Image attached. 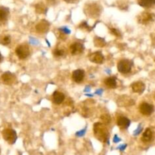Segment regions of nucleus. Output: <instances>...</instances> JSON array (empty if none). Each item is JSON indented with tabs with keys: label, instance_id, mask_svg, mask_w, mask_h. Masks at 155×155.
<instances>
[{
	"label": "nucleus",
	"instance_id": "obj_14",
	"mask_svg": "<svg viewBox=\"0 0 155 155\" xmlns=\"http://www.w3.org/2000/svg\"><path fill=\"white\" fill-rule=\"evenodd\" d=\"M132 89L134 92H135V93L141 94L144 91V89H145V85H144V83H142V82L141 81L135 82L134 83H132Z\"/></svg>",
	"mask_w": 155,
	"mask_h": 155
},
{
	"label": "nucleus",
	"instance_id": "obj_25",
	"mask_svg": "<svg viewBox=\"0 0 155 155\" xmlns=\"http://www.w3.org/2000/svg\"><path fill=\"white\" fill-rule=\"evenodd\" d=\"M55 56L56 57H61V56H63L64 54H65V51L62 49H56L53 52Z\"/></svg>",
	"mask_w": 155,
	"mask_h": 155
},
{
	"label": "nucleus",
	"instance_id": "obj_31",
	"mask_svg": "<svg viewBox=\"0 0 155 155\" xmlns=\"http://www.w3.org/2000/svg\"><path fill=\"white\" fill-rule=\"evenodd\" d=\"M30 42L31 44H33V45H37V44H39V42H38L37 39H33V38H30Z\"/></svg>",
	"mask_w": 155,
	"mask_h": 155
},
{
	"label": "nucleus",
	"instance_id": "obj_18",
	"mask_svg": "<svg viewBox=\"0 0 155 155\" xmlns=\"http://www.w3.org/2000/svg\"><path fill=\"white\" fill-rule=\"evenodd\" d=\"M104 83L107 87L110 88V89H115L117 85L116 78H115V77H107L104 80Z\"/></svg>",
	"mask_w": 155,
	"mask_h": 155
},
{
	"label": "nucleus",
	"instance_id": "obj_1",
	"mask_svg": "<svg viewBox=\"0 0 155 155\" xmlns=\"http://www.w3.org/2000/svg\"><path fill=\"white\" fill-rule=\"evenodd\" d=\"M94 136L102 142L109 144V131L106 124L103 123H97L94 125Z\"/></svg>",
	"mask_w": 155,
	"mask_h": 155
},
{
	"label": "nucleus",
	"instance_id": "obj_8",
	"mask_svg": "<svg viewBox=\"0 0 155 155\" xmlns=\"http://www.w3.org/2000/svg\"><path fill=\"white\" fill-rule=\"evenodd\" d=\"M84 50V47L83 44H81V42H74L70 45V52L73 55L81 54Z\"/></svg>",
	"mask_w": 155,
	"mask_h": 155
},
{
	"label": "nucleus",
	"instance_id": "obj_37",
	"mask_svg": "<svg viewBox=\"0 0 155 155\" xmlns=\"http://www.w3.org/2000/svg\"><path fill=\"white\" fill-rule=\"evenodd\" d=\"M2 54H0V62L2 61Z\"/></svg>",
	"mask_w": 155,
	"mask_h": 155
},
{
	"label": "nucleus",
	"instance_id": "obj_33",
	"mask_svg": "<svg viewBox=\"0 0 155 155\" xmlns=\"http://www.w3.org/2000/svg\"><path fill=\"white\" fill-rule=\"evenodd\" d=\"M127 147V145H120V146L118 147V149H119L120 151H122L126 149V148Z\"/></svg>",
	"mask_w": 155,
	"mask_h": 155
},
{
	"label": "nucleus",
	"instance_id": "obj_20",
	"mask_svg": "<svg viewBox=\"0 0 155 155\" xmlns=\"http://www.w3.org/2000/svg\"><path fill=\"white\" fill-rule=\"evenodd\" d=\"M9 9L5 7H0V23L6 21L9 16Z\"/></svg>",
	"mask_w": 155,
	"mask_h": 155
},
{
	"label": "nucleus",
	"instance_id": "obj_17",
	"mask_svg": "<svg viewBox=\"0 0 155 155\" xmlns=\"http://www.w3.org/2000/svg\"><path fill=\"white\" fill-rule=\"evenodd\" d=\"M152 138H153V132H152V130L149 128L146 129L145 131L143 133L142 137H141L142 142L147 143V142H150L152 140Z\"/></svg>",
	"mask_w": 155,
	"mask_h": 155
},
{
	"label": "nucleus",
	"instance_id": "obj_34",
	"mask_svg": "<svg viewBox=\"0 0 155 155\" xmlns=\"http://www.w3.org/2000/svg\"><path fill=\"white\" fill-rule=\"evenodd\" d=\"M102 92H103V89H99V90L96 91V92H95V94H97V95H101V94H102Z\"/></svg>",
	"mask_w": 155,
	"mask_h": 155
},
{
	"label": "nucleus",
	"instance_id": "obj_5",
	"mask_svg": "<svg viewBox=\"0 0 155 155\" xmlns=\"http://www.w3.org/2000/svg\"><path fill=\"white\" fill-rule=\"evenodd\" d=\"M132 63L129 60L126 59H122V60L119 61L117 64V68H118L119 72L121 74H128L131 71L132 69Z\"/></svg>",
	"mask_w": 155,
	"mask_h": 155
},
{
	"label": "nucleus",
	"instance_id": "obj_27",
	"mask_svg": "<svg viewBox=\"0 0 155 155\" xmlns=\"http://www.w3.org/2000/svg\"><path fill=\"white\" fill-rule=\"evenodd\" d=\"M59 31L62 32V33H64L65 35H68L71 33V30H69V29L68 28V27H61V28L59 29Z\"/></svg>",
	"mask_w": 155,
	"mask_h": 155
},
{
	"label": "nucleus",
	"instance_id": "obj_15",
	"mask_svg": "<svg viewBox=\"0 0 155 155\" xmlns=\"http://www.w3.org/2000/svg\"><path fill=\"white\" fill-rule=\"evenodd\" d=\"M65 100V95L62 92L56 91L53 94V101L56 104H60Z\"/></svg>",
	"mask_w": 155,
	"mask_h": 155
},
{
	"label": "nucleus",
	"instance_id": "obj_19",
	"mask_svg": "<svg viewBox=\"0 0 155 155\" xmlns=\"http://www.w3.org/2000/svg\"><path fill=\"white\" fill-rule=\"evenodd\" d=\"M138 4L145 8L155 5V0H138Z\"/></svg>",
	"mask_w": 155,
	"mask_h": 155
},
{
	"label": "nucleus",
	"instance_id": "obj_28",
	"mask_svg": "<svg viewBox=\"0 0 155 155\" xmlns=\"http://www.w3.org/2000/svg\"><path fill=\"white\" fill-rule=\"evenodd\" d=\"M79 27L81 29H87V30H88V31H90V30H91V27H89V25H88V24H87V22H82L81 24H80V26H79Z\"/></svg>",
	"mask_w": 155,
	"mask_h": 155
},
{
	"label": "nucleus",
	"instance_id": "obj_21",
	"mask_svg": "<svg viewBox=\"0 0 155 155\" xmlns=\"http://www.w3.org/2000/svg\"><path fill=\"white\" fill-rule=\"evenodd\" d=\"M106 41L101 37H96L94 39V45L97 47H103L106 45Z\"/></svg>",
	"mask_w": 155,
	"mask_h": 155
},
{
	"label": "nucleus",
	"instance_id": "obj_2",
	"mask_svg": "<svg viewBox=\"0 0 155 155\" xmlns=\"http://www.w3.org/2000/svg\"><path fill=\"white\" fill-rule=\"evenodd\" d=\"M85 14L91 18H97L100 15L101 9L100 7L96 3L87 5L84 9Z\"/></svg>",
	"mask_w": 155,
	"mask_h": 155
},
{
	"label": "nucleus",
	"instance_id": "obj_6",
	"mask_svg": "<svg viewBox=\"0 0 155 155\" xmlns=\"http://www.w3.org/2000/svg\"><path fill=\"white\" fill-rule=\"evenodd\" d=\"M154 19L155 15L150 12H142L138 17V23L141 24H147L154 21Z\"/></svg>",
	"mask_w": 155,
	"mask_h": 155
},
{
	"label": "nucleus",
	"instance_id": "obj_22",
	"mask_svg": "<svg viewBox=\"0 0 155 155\" xmlns=\"http://www.w3.org/2000/svg\"><path fill=\"white\" fill-rule=\"evenodd\" d=\"M36 12L39 14H43L46 13V6L44 5L43 3H39L36 5Z\"/></svg>",
	"mask_w": 155,
	"mask_h": 155
},
{
	"label": "nucleus",
	"instance_id": "obj_4",
	"mask_svg": "<svg viewBox=\"0 0 155 155\" xmlns=\"http://www.w3.org/2000/svg\"><path fill=\"white\" fill-rule=\"evenodd\" d=\"M15 53L20 59H25L30 54V48L26 44H21L17 46Z\"/></svg>",
	"mask_w": 155,
	"mask_h": 155
},
{
	"label": "nucleus",
	"instance_id": "obj_9",
	"mask_svg": "<svg viewBox=\"0 0 155 155\" xmlns=\"http://www.w3.org/2000/svg\"><path fill=\"white\" fill-rule=\"evenodd\" d=\"M2 80L6 85H12L16 81V77L10 72H5L2 75Z\"/></svg>",
	"mask_w": 155,
	"mask_h": 155
},
{
	"label": "nucleus",
	"instance_id": "obj_13",
	"mask_svg": "<svg viewBox=\"0 0 155 155\" xmlns=\"http://www.w3.org/2000/svg\"><path fill=\"white\" fill-rule=\"evenodd\" d=\"M130 120L126 117H119L117 120V125L121 130H126L130 126Z\"/></svg>",
	"mask_w": 155,
	"mask_h": 155
},
{
	"label": "nucleus",
	"instance_id": "obj_3",
	"mask_svg": "<svg viewBox=\"0 0 155 155\" xmlns=\"http://www.w3.org/2000/svg\"><path fill=\"white\" fill-rule=\"evenodd\" d=\"M2 136L5 140L11 145L15 143L17 140V138H18L16 132L12 129H5V130H3Z\"/></svg>",
	"mask_w": 155,
	"mask_h": 155
},
{
	"label": "nucleus",
	"instance_id": "obj_23",
	"mask_svg": "<svg viewBox=\"0 0 155 155\" xmlns=\"http://www.w3.org/2000/svg\"><path fill=\"white\" fill-rule=\"evenodd\" d=\"M0 42H1V44H2L3 45H9L11 42V37L9 36H8V35L3 36L1 38V39H0Z\"/></svg>",
	"mask_w": 155,
	"mask_h": 155
},
{
	"label": "nucleus",
	"instance_id": "obj_35",
	"mask_svg": "<svg viewBox=\"0 0 155 155\" xmlns=\"http://www.w3.org/2000/svg\"><path fill=\"white\" fill-rule=\"evenodd\" d=\"M65 1L68 3H74V2H77L78 0H65Z\"/></svg>",
	"mask_w": 155,
	"mask_h": 155
},
{
	"label": "nucleus",
	"instance_id": "obj_36",
	"mask_svg": "<svg viewBox=\"0 0 155 155\" xmlns=\"http://www.w3.org/2000/svg\"><path fill=\"white\" fill-rule=\"evenodd\" d=\"M90 90H91V89H90V88H89V86H87V87H86V89H85V92H89V91Z\"/></svg>",
	"mask_w": 155,
	"mask_h": 155
},
{
	"label": "nucleus",
	"instance_id": "obj_11",
	"mask_svg": "<svg viewBox=\"0 0 155 155\" xmlns=\"http://www.w3.org/2000/svg\"><path fill=\"white\" fill-rule=\"evenodd\" d=\"M49 28H50V23L46 20H42L36 26V32L40 33H46V32L48 31Z\"/></svg>",
	"mask_w": 155,
	"mask_h": 155
},
{
	"label": "nucleus",
	"instance_id": "obj_12",
	"mask_svg": "<svg viewBox=\"0 0 155 155\" xmlns=\"http://www.w3.org/2000/svg\"><path fill=\"white\" fill-rule=\"evenodd\" d=\"M84 78V71L83 70H75L72 73V79L75 83H81Z\"/></svg>",
	"mask_w": 155,
	"mask_h": 155
},
{
	"label": "nucleus",
	"instance_id": "obj_26",
	"mask_svg": "<svg viewBox=\"0 0 155 155\" xmlns=\"http://www.w3.org/2000/svg\"><path fill=\"white\" fill-rule=\"evenodd\" d=\"M110 30V33H112V35H115V36H121V33H120L119 30L116 28H110L109 29Z\"/></svg>",
	"mask_w": 155,
	"mask_h": 155
},
{
	"label": "nucleus",
	"instance_id": "obj_16",
	"mask_svg": "<svg viewBox=\"0 0 155 155\" xmlns=\"http://www.w3.org/2000/svg\"><path fill=\"white\" fill-rule=\"evenodd\" d=\"M118 104H119V105L125 106V107H126V106L132 105V104H135V101H134L132 99H131L129 97L122 96L121 97V98H119Z\"/></svg>",
	"mask_w": 155,
	"mask_h": 155
},
{
	"label": "nucleus",
	"instance_id": "obj_30",
	"mask_svg": "<svg viewBox=\"0 0 155 155\" xmlns=\"http://www.w3.org/2000/svg\"><path fill=\"white\" fill-rule=\"evenodd\" d=\"M85 132H86V129H84V130H81V131H79V132H78V133H76V136H79V137H81V136H83L85 134Z\"/></svg>",
	"mask_w": 155,
	"mask_h": 155
},
{
	"label": "nucleus",
	"instance_id": "obj_7",
	"mask_svg": "<svg viewBox=\"0 0 155 155\" xmlns=\"http://www.w3.org/2000/svg\"><path fill=\"white\" fill-rule=\"evenodd\" d=\"M139 110L144 116H150L153 112V106L148 103L143 102L140 104Z\"/></svg>",
	"mask_w": 155,
	"mask_h": 155
},
{
	"label": "nucleus",
	"instance_id": "obj_24",
	"mask_svg": "<svg viewBox=\"0 0 155 155\" xmlns=\"http://www.w3.org/2000/svg\"><path fill=\"white\" fill-rule=\"evenodd\" d=\"M100 119H101L102 122H103V124H108L110 123L111 121V118H110V116H109V114H103L101 117H100Z\"/></svg>",
	"mask_w": 155,
	"mask_h": 155
},
{
	"label": "nucleus",
	"instance_id": "obj_32",
	"mask_svg": "<svg viewBox=\"0 0 155 155\" xmlns=\"http://www.w3.org/2000/svg\"><path fill=\"white\" fill-rule=\"evenodd\" d=\"M120 141H121V139L119 138L117 135H115V136H114L113 138V142H115V143H118V142H119Z\"/></svg>",
	"mask_w": 155,
	"mask_h": 155
},
{
	"label": "nucleus",
	"instance_id": "obj_10",
	"mask_svg": "<svg viewBox=\"0 0 155 155\" xmlns=\"http://www.w3.org/2000/svg\"><path fill=\"white\" fill-rule=\"evenodd\" d=\"M89 60L95 64H102L104 61V56L100 51H96L89 55Z\"/></svg>",
	"mask_w": 155,
	"mask_h": 155
},
{
	"label": "nucleus",
	"instance_id": "obj_29",
	"mask_svg": "<svg viewBox=\"0 0 155 155\" xmlns=\"http://www.w3.org/2000/svg\"><path fill=\"white\" fill-rule=\"evenodd\" d=\"M141 131H142V127H141V125H139L138 126V129H137V130L134 132V136H138V134H140V133H141Z\"/></svg>",
	"mask_w": 155,
	"mask_h": 155
}]
</instances>
